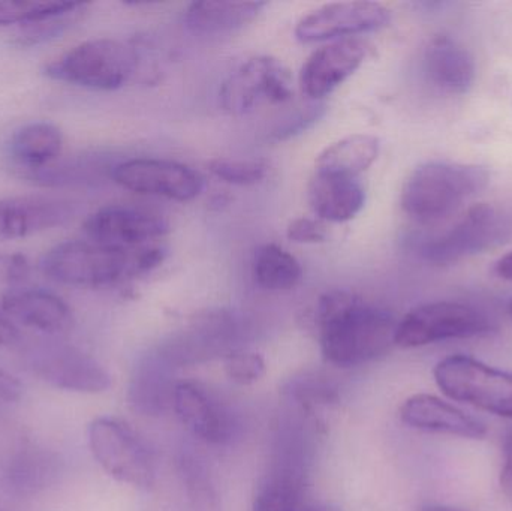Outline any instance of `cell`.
<instances>
[{"mask_svg": "<svg viewBox=\"0 0 512 511\" xmlns=\"http://www.w3.org/2000/svg\"><path fill=\"white\" fill-rule=\"evenodd\" d=\"M322 356L337 368H354L385 356L396 345L390 312L349 291H328L315 311Z\"/></svg>", "mask_w": 512, "mask_h": 511, "instance_id": "cell-1", "label": "cell"}, {"mask_svg": "<svg viewBox=\"0 0 512 511\" xmlns=\"http://www.w3.org/2000/svg\"><path fill=\"white\" fill-rule=\"evenodd\" d=\"M487 183L489 173L478 165L427 162L406 180L400 204L414 221L435 224L480 194Z\"/></svg>", "mask_w": 512, "mask_h": 511, "instance_id": "cell-2", "label": "cell"}, {"mask_svg": "<svg viewBox=\"0 0 512 511\" xmlns=\"http://www.w3.org/2000/svg\"><path fill=\"white\" fill-rule=\"evenodd\" d=\"M141 248H113L92 240H74L51 248L39 267L51 281L69 287H111L129 276L141 275Z\"/></svg>", "mask_w": 512, "mask_h": 511, "instance_id": "cell-3", "label": "cell"}, {"mask_svg": "<svg viewBox=\"0 0 512 511\" xmlns=\"http://www.w3.org/2000/svg\"><path fill=\"white\" fill-rule=\"evenodd\" d=\"M137 51L117 39L99 38L81 42L45 66L51 80L90 90L120 89L137 71Z\"/></svg>", "mask_w": 512, "mask_h": 511, "instance_id": "cell-4", "label": "cell"}, {"mask_svg": "<svg viewBox=\"0 0 512 511\" xmlns=\"http://www.w3.org/2000/svg\"><path fill=\"white\" fill-rule=\"evenodd\" d=\"M436 384L453 401L512 419V372L469 356H450L436 365Z\"/></svg>", "mask_w": 512, "mask_h": 511, "instance_id": "cell-5", "label": "cell"}, {"mask_svg": "<svg viewBox=\"0 0 512 511\" xmlns=\"http://www.w3.org/2000/svg\"><path fill=\"white\" fill-rule=\"evenodd\" d=\"M89 447L102 470L138 489L155 483V459L137 432L122 420L99 417L89 426Z\"/></svg>", "mask_w": 512, "mask_h": 511, "instance_id": "cell-6", "label": "cell"}, {"mask_svg": "<svg viewBox=\"0 0 512 511\" xmlns=\"http://www.w3.org/2000/svg\"><path fill=\"white\" fill-rule=\"evenodd\" d=\"M489 315L459 302H433L412 309L397 323L396 345L426 347L448 339L474 338L493 332Z\"/></svg>", "mask_w": 512, "mask_h": 511, "instance_id": "cell-7", "label": "cell"}, {"mask_svg": "<svg viewBox=\"0 0 512 511\" xmlns=\"http://www.w3.org/2000/svg\"><path fill=\"white\" fill-rule=\"evenodd\" d=\"M294 96V80L285 63L273 56H255L237 66L221 87L222 107L233 116L282 105Z\"/></svg>", "mask_w": 512, "mask_h": 511, "instance_id": "cell-8", "label": "cell"}, {"mask_svg": "<svg viewBox=\"0 0 512 511\" xmlns=\"http://www.w3.org/2000/svg\"><path fill=\"white\" fill-rule=\"evenodd\" d=\"M510 231L511 224L504 212L489 204H480L444 233L418 240L417 251L429 263L447 266L493 248Z\"/></svg>", "mask_w": 512, "mask_h": 511, "instance_id": "cell-9", "label": "cell"}, {"mask_svg": "<svg viewBox=\"0 0 512 511\" xmlns=\"http://www.w3.org/2000/svg\"><path fill=\"white\" fill-rule=\"evenodd\" d=\"M27 366L48 386L66 392L96 395L111 387L107 369L89 354L69 345H39L27 354Z\"/></svg>", "mask_w": 512, "mask_h": 511, "instance_id": "cell-10", "label": "cell"}, {"mask_svg": "<svg viewBox=\"0 0 512 511\" xmlns=\"http://www.w3.org/2000/svg\"><path fill=\"white\" fill-rule=\"evenodd\" d=\"M111 177L123 189L165 200H195L203 192L204 179L188 165L168 159L135 158L120 162Z\"/></svg>", "mask_w": 512, "mask_h": 511, "instance_id": "cell-11", "label": "cell"}, {"mask_svg": "<svg viewBox=\"0 0 512 511\" xmlns=\"http://www.w3.org/2000/svg\"><path fill=\"white\" fill-rule=\"evenodd\" d=\"M390 21V9L378 2L327 3L304 15L294 33L303 44L340 41L384 29Z\"/></svg>", "mask_w": 512, "mask_h": 511, "instance_id": "cell-12", "label": "cell"}, {"mask_svg": "<svg viewBox=\"0 0 512 511\" xmlns=\"http://www.w3.org/2000/svg\"><path fill=\"white\" fill-rule=\"evenodd\" d=\"M87 239L113 248L135 249L155 243L170 231L167 219L134 206L102 207L84 222Z\"/></svg>", "mask_w": 512, "mask_h": 511, "instance_id": "cell-13", "label": "cell"}, {"mask_svg": "<svg viewBox=\"0 0 512 511\" xmlns=\"http://www.w3.org/2000/svg\"><path fill=\"white\" fill-rule=\"evenodd\" d=\"M366 56V42L358 38L340 39L318 48L301 68V90L313 101L325 98L358 71Z\"/></svg>", "mask_w": 512, "mask_h": 511, "instance_id": "cell-14", "label": "cell"}, {"mask_svg": "<svg viewBox=\"0 0 512 511\" xmlns=\"http://www.w3.org/2000/svg\"><path fill=\"white\" fill-rule=\"evenodd\" d=\"M173 408L180 422L204 443L227 444L236 435L233 413L200 384L177 383Z\"/></svg>", "mask_w": 512, "mask_h": 511, "instance_id": "cell-15", "label": "cell"}, {"mask_svg": "<svg viewBox=\"0 0 512 511\" xmlns=\"http://www.w3.org/2000/svg\"><path fill=\"white\" fill-rule=\"evenodd\" d=\"M72 207L53 197L0 198V240H20L65 225Z\"/></svg>", "mask_w": 512, "mask_h": 511, "instance_id": "cell-16", "label": "cell"}, {"mask_svg": "<svg viewBox=\"0 0 512 511\" xmlns=\"http://www.w3.org/2000/svg\"><path fill=\"white\" fill-rule=\"evenodd\" d=\"M400 419L409 428L418 431L436 432L469 440H480L487 434L483 422L454 407L450 402L426 393L406 399L400 407Z\"/></svg>", "mask_w": 512, "mask_h": 511, "instance_id": "cell-17", "label": "cell"}, {"mask_svg": "<svg viewBox=\"0 0 512 511\" xmlns=\"http://www.w3.org/2000/svg\"><path fill=\"white\" fill-rule=\"evenodd\" d=\"M2 309L18 323L45 335H62L74 326L65 300L44 290H12L2 297Z\"/></svg>", "mask_w": 512, "mask_h": 511, "instance_id": "cell-18", "label": "cell"}, {"mask_svg": "<svg viewBox=\"0 0 512 511\" xmlns=\"http://www.w3.org/2000/svg\"><path fill=\"white\" fill-rule=\"evenodd\" d=\"M475 72L472 54L450 36H436L424 51V74L439 92L468 93L474 84Z\"/></svg>", "mask_w": 512, "mask_h": 511, "instance_id": "cell-19", "label": "cell"}, {"mask_svg": "<svg viewBox=\"0 0 512 511\" xmlns=\"http://www.w3.org/2000/svg\"><path fill=\"white\" fill-rule=\"evenodd\" d=\"M174 369L161 354H147L135 365L128 389L132 410L141 416L156 417L173 407Z\"/></svg>", "mask_w": 512, "mask_h": 511, "instance_id": "cell-20", "label": "cell"}, {"mask_svg": "<svg viewBox=\"0 0 512 511\" xmlns=\"http://www.w3.org/2000/svg\"><path fill=\"white\" fill-rule=\"evenodd\" d=\"M310 209L321 221L348 222L366 203V192L355 177L316 173L307 186Z\"/></svg>", "mask_w": 512, "mask_h": 511, "instance_id": "cell-21", "label": "cell"}, {"mask_svg": "<svg viewBox=\"0 0 512 511\" xmlns=\"http://www.w3.org/2000/svg\"><path fill=\"white\" fill-rule=\"evenodd\" d=\"M62 462L51 450L23 446L12 453L3 468V485L17 497H32L59 479Z\"/></svg>", "mask_w": 512, "mask_h": 511, "instance_id": "cell-22", "label": "cell"}, {"mask_svg": "<svg viewBox=\"0 0 512 511\" xmlns=\"http://www.w3.org/2000/svg\"><path fill=\"white\" fill-rule=\"evenodd\" d=\"M265 6H267L265 2H230V0L192 2L185 9L183 23L197 35H230L252 23Z\"/></svg>", "mask_w": 512, "mask_h": 511, "instance_id": "cell-23", "label": "cell"}, {"mask_svg": "<svg viewBox=\"0 0 512 511\" xmlns=\"http://www.w3.org/2000/svg\"><path fill=\"white\" fill-rule=\"evenodd\" d=\"M381 144L373 135L354 134L325 147L316 159V173L355 177L378 159Z\"/></svg>", "mask_w": 512, "mask_h": 511, "instance_id": "cell-24", "label": "cell"}, {"mask_svg": "<svg viewBox=\"0 0 512 511\" xmlns=\"http://www.w3.org/2000/svg\"><path fill=\"white\" fill-rule=\"evenodd\" d=\"M63 135L53 123L35 122L12 135L9 153L12 159L30 170H44L62 152Z\"/></svg>", "mask_w": 512, "mask_h": 511, "instance_id": "cell-25", "label": "cell"}, {"mask_svg": "<svg viewBox=\"0 0 512 511\" xmlns=\"http://www.w3.org/2000/svg\"><path fill=\"white\" fill-rule=\"evenodd\" d=\"M254 278L262 290L289 291L300 284L303 269L291 252L282 246L268 243L256 251Z\"/></svg>", "mask_w": 512, "mask_h": 511, "instance_id": "cell-26", "label": "cell"}, {"mask_svg": "<svg viewBox=\"0 0 512 511\" xmlns=\"http://www.w3.org/2000/svg\"><path fill=\"white\" fill-rule=\"evenodd\" d=\"M307 477L268 465L256 488L252 511H300Z\"/></svg>", "mask_w": 512, "mask_h": 511, "instance_id": "cell-27", "label": "cell"}, {"mask_svg": "<svg viewBox=\"0 0 512 511\" xmlns=\"http://www.w3.org/2000/svg\"><path fill=\"white\" fill-rule=\"evenodd\" d=\"M289 408L316 419L321 408L333 407L339 402V387L321 374H303L291 378L282 390Z\"/></svg>", "mask_w": 512, "mask_h": 511, "instance_id": "cell-28", "label": "cell"}, {"mask_svg": "<svg viewBox=\"0 0 512 511\" xmlns=\"http://www.w3.org/2000/svg\"><path fill=\"white\" fill-rule=\"evenodd\" d=\"M180 476L194 511H221L218 492L210 477L209 468L198 456L185 453L180 458Z\"/></svg>", "mask_w": 512, "mask_h": 511, "instance_id": "cell-29", "label": "cell"}, {"mask_svg": "<svg viewBox=\"0 0 512 511\" xmlns=\"http://www.w3.org/2000/svg\"><path fill=\"white\" fill-rule=\"evenodd\" d=\"M83 2H38V0H3L0 2V27L20 24L30 26L80 8Z\"/></svg>", "mask_w": 512, "mask_h": 511, "instance_id": "cell-30", "label": "cell"}, {"mask_svg": "<svg viewBox=\"0 0 512 511\" xmlns=\"http://www.w3.org/2000/svg\"><path fill=\"white\" fill-rule=\"evenodd\" d=\"M209 170L213 176L230 185L252 186L265 179L268 165L256 159L218 158L209 162Z\"/></svg>", "mask_w": 512, "mask_h": 511, "instance_id": "cell-31", "label": "cell"}, {"mask_svg": "<svg viewBox=\"0 0 512 511\" xmlns=\"http://www.w3.org/2000/svg\"><path fill=\"white\" fill-rule=\"evenodd\" d=\"M87 8H89V3H83L80 8L68 12V14L57 15V17L30 24V26H26L21 30L15 42L21 45V47L23 45L24 47H32V45L42 44V42L57 38V36L65 33V30H68L69 27L74 26V23H77L83 17Z\"/></svg>", "mask_w": 512, "mask_h": 511, "instance_id": "cell-32", "label": "cell"}, {"mask_svg": "<svg viewBox=\"0 0 512 511\" xmlns=\"http://www.w3.org/2000/svg\"><path fill=\"white\" fill-rule=\"evenodd\" d=\"M228 377L240 386H251L265 374V362L252 351H234L225 362Z\"/></svg>", "mask_w": 512, "mask_h": 511, "instance_id": "cell-33", "label": "cell"}, {"mask_svg": "<svg viewBox=\"0 0 512 511\" xmlns=\"http://www.w3.org/2000/svg\"><path fill=\"white\" fill-rule=\"evenodd\" d=\"M325 113L324 104H313L303 110L295 111L292 116L286 117L282 123L273 129V138L276 141L289 140L295 135L309 129L313 123L318 122Z\"/></svg>", "mask_w": 512, "mask_h": 511, "instance_id": "cell-34", "label": "cell"}, {"mask_svg": "<svg viewBox=\"0 0 512 511\" xmlns=\"http://www.w3.org/2000/svg\"><path fill=\"white\" fill-rule=\"evenodd\" d=\"M286 237L301 245H316L328 240V231L321 219L297 218L289 222Z\"/></svg>", "mask_w": 512, "mask_h": 511, "instance_id": "cell-35", "label": "cell"}, {"mask_svg": "<svg viewBox=\"0 0 512 511\" xmlns=\"http://www.w3.org/2000/svg\"><path fill=\"white\" fill-rule=\"evenodd\" d=\"M29 273V264L21 255L0 258V275L8 282H21Z\"/></svg>", "mask_w": 512, "mask_h": 511, "instance_id": "cell-36", "label": "cell"}, {"mask_svg": "<svg viewBox=\"0 0 512 511\" xmlns=\"http://www.w3.org/2000/svg\"><path fill=\"white\" fill-rule=\"evenodd\" d=\"M24 387L21 381L9 372L0 369V402L15 404L23 398Z\"/></svg>", "mask_w": 512, "mask_h": 511, "instance_id": "cell-37", "label": "cell"}, {"mask_svg": "<svg viewBox=\"0 0 512 511\" xmlns=\"http://www.w3.org/2000/svg\"><path fill=\"white\" fill-rule=\"evenodd\" d=\"M501 488L512 504V429L504 441V464L501 471Z\"/></svg>", "mask_w": 512, "mask_h": 511, "instance_id": "cell-38", "label": "cell"}, {"mask_svg": "<svg viewBox=\"0 0 512 511\" xmlns=\"http://www.w3.org/2000/svg\"><path fill=\"white\" fill-rule=\"evenodd\" d=\"M18 339H20V333H18L17 327L0 315V347L15 344Z\"/></svg>", "mask_w": 512, "mask_h": 511, "instance_id": "cell-39", "label": "cell"}, {"mask_svg": "<svg viewBox=\"0 0 512 511\" xmlns=\"http://www.w3.org/2000/svg\"><path fill=\"white\" fill-rule=\"evenodd\" d=\"M495 272L499 278L512 282V252H508L507 255L499 258L495 266Z\"/></svg>", "mask_w": 512, "mask_h": 511, "instance_id": "cell-40", "label": "cell"}, {"mask_svg": "<svg viewBox=\"0 0 512 511\" xmlns=\"http://www.w3.org/2000/svg\"><path fill=\"white\" fill-rule=\"evenodd\" d=\"M300 511H342L330 504H309V506L301 507Z\"/></svg>", "mask_w": 512, "mask_h": 511, "instance_id": "cell-41", "label": "cell"}, {"mask_svg": "<svg viewBox=\"0 0 512 511\" xmlns=\"http://www.w3.org/2000/svg\"><path fill=\"white\" fill-rule=\"evenodd\" d=\"M420 511H465V510H459V509H454V507H445V506H427V507H424V509H421Z\"/></svg>", "mask_w": 512, "mask_h": 511, "instance_id": "cell-42", "label": "cell"}, {"mask_svg": "<svg viewBox=\"0 0 512 511\" xmlns=\"http://www.w3.org/2000/svg\"><path fill=\"white\" fill-rule=\"evenodd\" d=\"M508 312H510V317H511V320H512V300L510 302V305H508Z\"/></svg>", "mask_w": 512, "mask_h": 511, "instance_id": "cell-43", "label": "cell"}]
</instances>
